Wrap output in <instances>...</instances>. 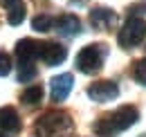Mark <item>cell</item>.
Instances as JSON below:
<instances>
[{
    "mask_svg": "<svg viewBox=\"0 0 146 137\" xmlns=\"http://www.w3.org/2000/svg\"><path fill=\"white\" fill-rule=\"evenodd\" d=\"M142 137H146V135H142Z\"/></svg>",
    "mask_w": 146,
    "mask_h": 137,
    "instance_id": "20",
    "label": "cell"
},
{
    "mask_svg": "<svg viewBox=\"0 0 146 137\" xmlns=\"http://www.w3.org/2000/svg\"><path fill=\"white\" fill-rule=\"evenodd\" d=\"M72 74H58L52 79V99L54 101H63L68 94H70V90H72Z\"/></svg>",
    "mask_w": 146,
    "mask_h": 137,
    "instance_id": "11",
    "label": "cell"
},
{
    "mask_svg": "<svg viewBox=\"0 0 146 137\" xmlns=\"http://www.w3.org/2000/svg\"><path fill=\"white\" fill-rule=\"evenodd\" d=\"M68 56V50L61 45V43H40V61L50 68H54L58 63H63Z\"/></svg>",
    "mask_w": 146,
    "mask_h": 137,
    "instance_id": "6",
    "label": "cell"
},
{
    "mask_svg": "<svg viewBox=\"0 0 146 137\" xmlns=\"http://www.w3.org/2000/svg\"><path fill=\"white\" fill-rule=\"evenodd\" d=\"M90 23L97 29H108L117 23V14L112 9H106V7H94L90 11Z\"/></svg>",
    "mask_w": 146,
    "mask_h": 137,
    "instance_id": "9",
    "label": "cell"
},
{
    "mask_svg": "<svg viewBox=\"0 0 146 137\" xmlns=\"http://www.w3.org/2000/svg\"><path fill=\"white\" fill-rule=\"evenodd\" d=\"M20 101L27 103V106H36V103L43 101V88L40 86H29L23 90V94H20Z\"/></svg>",
    "mask_w": 146,
    "mask_h": 137,
    "instance_id": "13",
    "label": "cell"
},
{
    "mask_svg": "<svg viewBox=\"0 0 146 137\" xmlns=\"http://www.w3.org/2000/svg\"><path fill=\"white\" fill-rule=\"evenodd\" d=\"M0 2L7 9V20L11 25H20L25 18V2L23 0H0Z\"/></svg>",
    "mask_w": 146,
    "mask_h": 137,
    "instance_id": "12",
    "label": "cell"
},
{
    "mask_svg": "<svg viewBox=\"0 0 146 137\" xmlns=\"http://www.w3.org/2000/svg\"><path fill=\"white\" fill-rule=\"evenodd\" d=\"M137 119H139V112H137L135 106H121L115 112L101 117L92 128L99 137H112L117 133H121V130H126V128H130Z\"/></svg>",
    "mask_w": 146,
    "mask_h": 137,
    "instance_id": "1",
    "label": "cell"
},
{
    "mask_svg": "<svg viewBox=\"0 0 146 137\" xmlns=\"http://www.w3.org/2000/svg\"><path fill=\"white\" fill-rule=\"evenodd\" d=\"M117 94H119V88L112 81H97V83H92L88 88V97L92 101H99V103L112 101V99H117Z\"/></svg>",
    "mask_w": 146,
    "mask_h": 137,
    "instance_id": "5",
    "label": "cell"
},
{
    "mask_svg": "<svg viewBox=\"0 0 146 137\" xmlns=\"http://www.w3.org/2000/svg\"><path fill=\"white\" fill-rule=\"evenodd\" d=\"M144 36H146V23L142 18H137V16H130L126 23H124V27L119 29L117 41H119L121 47L130 50V47L139 45V43L144 41Z\"/></svg>",
    "mask_w": 146,
    "mask_h": 137,
    "instance_id": "4",
    "label": "cell"
},
{
    "mask_svg": "<svg viewBox=\"0 0 146 137\" xmlns=\"http://www.w3.org/2000/svg\"><path fill=\"white\" fill-rule=\"evenodd\" d=\"M52 25H54V18L47 16V14H40V16H36L32 20V27H34L36 32H50Z\"/></svg>",
    "mask_w": 146,
    "mask_h": 137,
    "instance_id": "14",
    "label": "cell"
},
{
    "mask_svg": "<svg viewBox=\"0 0 146 137\" xmlns=\"http://www.w3.org/2000/svg\"><path fill=\"white\" fill-rule=\"evenodd\" d=\"M36 137H68L72 133V119L63 110H47L36 119Z\"/></svg>",
    "mask_w": 146,
    "mask_h": 137,
    "instance_id": "2",
    "label": "cell"
},
{
    "mask_svg": "<svg viewBox=\"0 0 146 137\" xmlns=\"http://www.w3.org/2000/svg\"><path fill=\"white\" fill-rule=\"evenodd\" d=\"M142 9H146V2H137V5H133L128 11H130V16H137V14H142Z\"/></svg>",
    "mask_w": 146,
    "mask_h": 137,
    "instance_id": "18",
    "label": "cell"
},
{
    "mask_svg": "<svg viewBox=\"0 0 146 137\" xmlns=\"http://www.w3.org/2000/svg\"><path fill=\"white\" fill-rule=\"evenodd\" d=\"M16 56L18 63H34L36 59H40V43L34 38H20L16 43Z\"/></svg>",
    "mask_w": 146,
    "mask_h": 137,
    "instance_id": "7",
    "label": "cell"
},
{
    "mask_svg": "<svg viewBox=\"0 0 146 137\" xmlns=\"http://www.w3.org/2000/svg\"><path fill=\"white\" fill-rule=\"evenodd\" d=\"M11 72V59L7 52H0V76H7Z\"/></svg>",
    "mask_w": 146,
    "mask_h": 137,
    "instance_id": "17",
    "label": "cell"
},
{
    "mask_svg": "<svg viewBox=\"0 0 146 137\" xmlns=\"http://www.w3.org/2000/svg\"><path fill=\"white\" fill-rule=\"evenodd\" d=\"M133 79L137 83L146 86V59H139V61L133 63Z\"/></svg>",
    "mask_w": 146,
    "mask_h": 137,
    "instance_id": "15",
    "label": "cell"
},
{
    "mask_svg": "<svg viewBox=\"0 0 146 137\" xmlns=\"http://www.w3.org/2000/svg\"><path fill=\"white\" fill-rule=\"evenodd\" d=\"M106 59V45H86L76 54V68L83 74H97Z\"/></svg>",
    "mask_w": 146,
    "mask_h": 137,
    "instance_id": "3",
    "label": "cell"
},
{
    "mask_svg": "<svg viewBox=\"0 0 146 137\" xmlns=\"http://www.w3.org/2000/svg\"><path fill=\"white\" fill-rule=\"evenodd\" d=\"M56 32L65 38H72L81 32V20L74 16V14H63V16L56 20Z\"/></svg>",
    "mask_w": 146,
    "mask_h": 137,
    "instance_id": "10",
    "label": "cell"
},
{
    "mask_svg": "<svg viewBox=\"0 0 146 137\" xmlns=\"http://www.w3.org/2000/svg\"><path fill=\"white\" fill-rule=\"evenodd\" d=\"M36 76V68L34 63H18V81H32Z\"/></svg>",
    "mask_w": 146,
    "mask_h": 137,
    "instance_id": "16",
    "label": "cell"
},
{
    "mask_svg": "<svg viewBox=\"0 0 146 137\" xmlns=\"http://www.w3.org/2000/svg\"><path fill=\"white\" fill-rule=\"evenodd\" d=\"M20 126H23V121H20L18 110L14 106H2L0 108V130L5 135H14L20 130Z\"/></svg>",
    "mask_w": 146,
    "mask_h": 137,
    "instance_id": "8",
    "label": "cell"
},
{
    "mask_svg": "<svg viewBox=\"0 0 146 137\" xmlns=\"http://www.w3.org/2000/svg\"><path fill=\"white\" fill-rule=\"evenodd\" d=\"M70 2H72V5H86L88 0H70Z\"/></svg>",
    "mask_w": 146,
    "mask_h": 137,
    "instance_id": "19",
    "label": "cell"
}]
</instances>
